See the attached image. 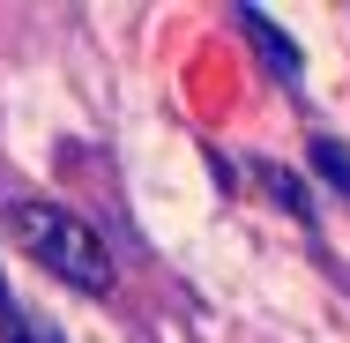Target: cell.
Segmentation results:
<instances>
[{
	"instance_id": "6da1fadb",
	"label": "cell",
	"mask_w": 350,
	"mask_h": 343,
	"mask_svg": "<svg viewBox=\"0 0 350 343\" xmlns=\"http://www.w3.org/2000/svg\"><path fill=\"white\" fill-rule=\"evenodd\" d=\"M15 216V239L30 246V262H45V269L60 276V283H75V291H112V246L75 216V209L60 202H15L8 209Z\"/></svg>"
},
{
	"instance_id": "5b68a950",
	"label": "cell",
	"mask_w": 350,
	"mask_h": 343,
	"mask_svg": "<svg viewBox=\"0 0 350 343\" xmlns=\"http://www.w3.org/2000/svg\"><path fill=\"white\" fill-rule=\"evenodd\" d=\"M0 336H8V343H60V336H53V329H38V321H30L23 306H15L8 321H0Z\"/></svg>"
},
{
	"instance_id": "277c9868",
	"label": "cell",
	"mask_w": 350,
	"mask_h": 343,
	"mask_svg": "<svg viewBox=\"0 0 350 343\" xmlns=\"http://www.w3.org/2000/svg\"><path fill=\"white\" fill-rule=\"evenodd\" d=\"M261 179H269V194H276V202L291 209V216H298V224H306V216H313V209H306V187H298V179H291V172H283V164H261Z\"/></svg>"
},
{
	"instance_id": "8992f818",
	"label": "cell",
	"mask_w": 350,
	"mask_h": 343,
	"mask_svg": "<svg viewBox=\"0 0 350 343\" xmlns=\"http://www.w3.org/2000/svg\"><path fill=\"white\" fill-rule=\"evenodd\" d=\"M8 314H15V298H8V276H0V321H8Z\"/></svg>"
},
{
	"instance_id": "7a4b0ae2",
	"label": "cell",
	"mask_w": 350,
	"mask_h": 343,
	"mask_svg": "<svg viewBox=\"0 0 350 343\" xmlns=\"http://www.w3.org/2000/svg\"><path fill=\"white\" fill-rule=\"evenodd\" d=\"M239 23H246V38H254V45H261V60H269V68H283V75H298V45H291V38H283L276 23H269V15H261V8H239Z\"/></svg>"
},
{
	"instance_id": "3957f363",
	"label": "cell",
	"mask_w": 350,
	"mask_h": 343,
	"mask_svg": "<svg viewBox=\"0 0 350 343\" xmlns=\"http://www.w3.org/2000/svg\"><path fill=\"white\" fill-rule=\"evenodd\" d=\"M313 172H321L328 187L350 194V149H343V142H313Z\"/></svg>"
}]
</instances>
